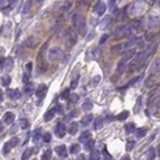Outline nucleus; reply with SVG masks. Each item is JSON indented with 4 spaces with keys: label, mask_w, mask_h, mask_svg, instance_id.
I'll list each match as a JSON object with an SVG mask.
<instances>
[{
    "label": "nucleus",
    "mask_w": 160,
    "mask_h": 160,
    "mask_svg": "<svg viewBox=\"0 0 160 160\" xmlns=\"http://www.w3.org/2000/svg\"><path fill=\"white\" fill-rule=\"evenodd\" d=\"M72 25L78 33L83 35L86 31V19L80 13H74L72 16Z\"/></svg>",
    "instance_id": "f257e3e1"
},
{
    "label": "nucleus",
    "mask_w": 160,
    "mask_h": 160,
    "mask_svg": "<svg viewBox=\"0 0 160 160\" xmlns=\"http://www.w3.org/2000/svg\"><path fill=\"white\" fill-rule=\"evenodd\" d=\"M131 32H132V29H131L130 26L128 25H123L118 27L116 30L114 31V36L116 38H123V37H127L129 36Z\"/></svg>",
    "instance_id": "f03ea898"
},
{
    "label": "nucleus",
    "mask_w": 160,
    "mask_h": 160,
    "mask_svg": "<svg viewBox=\"0 0 160 160\" xmlns=\"http://www.w3.org/2000/svg\"><path fill=\"white\" fill-rule=\"evenodd\" d=\"M62 55H63V51H62L61 48L59 47H53L49 50V59L51 61H57V60H60L62 58Z\"/></svg>",
    "instance_id": "7ed1b4c3"
},
{
    "label": "nucleus",
    "mask_w": 160,
    "mask_h": 160,
    "mask_svg": "<svg viewBox=\"0 0 160 160\" xmlns=\"http://www.w3.org/2000/svg\"><path fill=\"white\" fill-rule=\"evenodd\" d=\"M18 143H19V139H18L17 137H13V138H11L9 141H7V142L4 144L3 149H2L3 153H4V154L9 153V152L11 151V149H12V148L16 147Z\"/></svg>",
    "instance_id": "20e7f679"
},
{
    "label": "nucleus",
    "mask_w": 160,
    "mask_h": 160,
    "mask_svg": "<svg viewBox=\"0 0 160 160\" xmlns=\"http://www.w3.org/2000/svg\"><path fill=\"white\" fill-rule=\"evenodd\" d=\"M66 39H67V41L69 42V44H70L71 46L75 45L76 42H77V34H76L75 30L72 29L71 27H69V28L67 29Z\"/></svg>",
    "instance_id": "39448f33"
},
{
    "label": "nucleus",
    "mask_w": 160,
    "mask_h": 160,
    "mask_svg": "<svg viewBox=\"0 0 160 160\" xmlns=\"http://www.w3.org/2000/svg\"><path fill=\"white\" fill-rule=\"evenodd\" d=\"M55 134L58 138H63L65 134H66V126L64 123L59 122L57 126L55 127Z\"/></svg>",
    "instance_id": "423d86ee"
},
{
    "label": "nucleus",
    "mask_w": 160,
    "mask_h": 160,
    "mask_svg": "<svg viewBox=\"0 0 160 160\" xmlns=\"http://www.w3.org/2000/svg\"><path fill=\"white\" fill-rule=\"evenodd\" d=\"M106 11V5L105 3H103L102 1H98L94 6V12L96 13L99 16H102V15L105 13Z\"/></svg>",
    "instance_id": "0eeeda50"
},
{
    "label": "nucleus",
    "mask_w": 160,
    "mask_h": 160,
    "mask_svg": "<svg viewBox=\"0 0 160 160\" xmlns=\"http://www.w3.org/2000/svg\"><path fill=\"white\" fill-rule=\"evenodd\" d=\"M148 27L152 28V29H155L159 26V17L157 15H150L148 18V21H147Z\"/></svg>",
    "instance_id": "6e6552de"
},
{
    "label": "nucleus",
    "mask_w": 160,
    "mask_h": 160,
    "mask_svg": "<svg viewBox=\"0 0 160 160\" xmlns=\"http://www.w3.org/2000/svg\"><path fill=\"white\" fill-rule=\"evenodd\" d=\"M6 93L11 100H17L21 97V92L18 89H7Z\"/></svg>",
    "instance_id": "1a4fd4ad"
},
{
    "label": "nucleus",
    "mask_w": 160,
    "mask_h": 160,
    "mask_svg": "<svg viewBox=\"0 0 160 160\" xmlns=\"http://www.w3.org/2000/svg\"><path fill=\"white\" fill-rule=\"evenodd\" d=\"M48 46H49V42H48V41H46V42L40 47V50H39L38 56H37V60H38V61H40V60H43L47 50H48Z\"/></svg>",
    "instance_id": "9d476101"
},
{
    "label": "nucleus",
    "mask_w": 160,
    "mask_h": 160,
    "mask_svg": "<svg viewBox=\"0 0 160 160\" xmlns=\"http://www.w3.org/2000/svg\"><path fill=\"white\" fill-rule=\"evenodd\" d=\"M46 92H47V86L45 84H41L39 85V87L36 90V96L38 98H43L46 95Z\"/></svg>",
    "instance_id": "9b49d317"
},
{
    "label": "nucleus",
    "mask_w": 160,
    "mask_h": 160,
    "mask_svg": "<svg viewBox=\"0 0 160 160\" xmlns=\"http://www.w3.org/2000/svg\"><path fill=\"white\" fill-rule=\"evenodd\" d=\"M125 48H126L125 43L117 44V45H114L111 48V52H112V53H115V54H120V53H122V52L125 50Z\"/></svg>",
    "instance_id": "f8f14e48"
},
{
    "label": "nucleus",
    "mask_w": 160,
    "mask_h": 160,
    "mask_svg": "<svg viewBox=\"0 0 160 160\" xmlns=\"http://www.w3.org/2000/svg\"><path fill=\"white\" fill-rule=\"evenodd\" d=\"M136 53V49L135 48H131V49H128V50L125 52L124 54H123V57L121 60H124V61H127L128 60H130L131 58H132L133 56L135 55Z\"/></svg>",
    "instance_id": "ddd939ff"
},
{
    "label": "nucleus",
    "mask_w": 160,
    "mask_h": 160,
    "mask_svg": "<svg viewBox=\"0 0 160 160\" xmlns=\"http://www.w3.org/2000/svg\"><path fill=\"white\" fill-rule=\"evenodd\" d=\"M24 45H25V47H27V48L33 49V48H35L36 45H37V40H36L34 37H29L25 40Z\"/></svg>",
    "instance_id": "4468645a"
},
{
    "label": "nucleus",
    "mask_w": 160,
    "mask_h": 160,
    "mask_svg": "<svg viewBox=\"0 0 160 160\" xmlns=\"http://www.w3.org/2000/svg\"><path fill=\"white\" fill-rule=\"evenodd\" d=\"M55 151L60 157H67V148L65 145H59L55 147Z\"/></svg>",
    "instance_id": "2eb2a0df"
},
{
    "label": "nucleus",
    "mask_w": 160,
    "mask_h": 160,
    "mask_svg": "<svg viewBox=\"0 0 160 160\" xmlns=\"http://www.w3.org/2000/svg\"><path fill=\"white\" fill-rule=\"evenodd\" d=\"M47 69H48V64H47V62L44 61V60H40V62H39L37 66V72L39 74H42V73L47 71Z\"/></svg>",
    "instance_id": "dca6fc26"
},
{
    "label": "nucleus",
    "mask_w": 160,
    "mask_h": 160,
    "mask_svg": "<svg viewBox=\"0 0 160 160\" xmlns=\"http://www.w3.org/2000/svg\"><path fill=\"white\" fill-rule=\"evenodd\" d=\"M15 120V115L12 113V112H7V113L4 114L3 116V121L6 123V124H12L13 121Z\"/></svg>",
    "instance_id": "f3484780"
},
{
    "label": "nucleus",
    "mask_w": 160,
    "mask_h": 160,
    "mask_svg": "<svg viewBox=\"0 0 160 160\" xmlns=\"http://www.w3.org/2000/svg\"><path fill=\"white\" fill-rule=\"evenodd\" d=\"M13 66H14V61H13L12 57H8L7 59H5V62H4V67H5V70L7 72H10L12 70Z\"/></svg>",
    "instance_id": "a211bd4d"
},
{
    "label": "nucleus",
    "mask_w": 160,
    "mask_h": 160,
    "mask_svg": "<svg viewBox=\"0 0 160 160\" xmlns=\"http://www.w3.org/2000/svg\"><path fill=\"white\" fill-rule=\"evenodd\" d=\"M90 137H91L90 131H83L79 136V141L81 143H84L88 140V139H90Z\"/></svg>",
    "instance_id": "6ab92c4d"
},
{
    "label": "nucleus",
    "mask_w": 160,
    "mask_h": 160,
    "mask_svg": "<svg viewBox=\"0 0 160 160\" xmlns=\"http://www.w3.org/2000/svg\"><path fill=\"white\" fill-rule=\"evenodd\" d=\"M92 120H93V115L92 114H87L82 118V120H81V124H82L83 126H88Z\"/></svg>",
    "instance_id": "aec40b11"
},
{
    "label": "nucleus",
    "mask_w": 160,
    "mask_h": 160,
    "mask_svg": "<svg viewBox=\"0 0 160 160\" xmlns=\"http://www.w3.org/2000/svg\"><path fill=\"white\" fill-rule=\"evenodd\" d=\"M92 108H93V104H92V102H91V100L90 99H86L82 104V109L84 110V111L88 112Z\"/></svg>",
    "instance_id": "412c9836"
},
{
    "label": "nucleus",
    "mask_w": 160,
    "mask_h": 160,
    "mask_svg": "<svg viewBox=\"0 0 160 160\" xmlns=\"http://www.w3.org/2000/svg\"><path fill=\"white\" fill-rule=\"evenodd\" d=\"M24 93L25 94H27V95H29V94H31L33 92V90H34V84L33 83H31V82H27V83H25V86H24Z\"/></svg>",
    "instance_id": "4be33fe9"
},
{
    "label": "nucleus",
    "mask_w": 160,
    "mask_h": 160,
    "mask_svg": "<svg viewBox=\"0 0 160 160\" xmlns=\"http://www.w3.org/2000/svg\"><path fill=\"white\" fill-rule=\"evenodd\" d=\"M32 8V0H26V2L23 5V9H22V12L26 14L30 11V9Z\"/></svg>",
    "instance_id": "5701e85b"
},
{
    "label": "nucleus",
    "mask_w": 160,
    "mask_h": 160,
    "mask_svg": "<svg viewBox=\"0 0 160 160\" xmlns=\"http://www.w3.org/2000/svg\"><path fill=\"white\" fill-rule=\"evenodd\" d=\"M146 133H147V129L144 127H141V128H138V129H136L135 131V134H136V137L137 138H142L144 136L146 135Z\"/></svg>",
    "instance_id": "b1692460"
},
{
    "label": "nucleus",
    "mask_w": 160,
    "mask_h": 160,
    "mask_svg": "<svg viewBox=\"0 0 160 160\" xmlns=\"http://www.w3.org/2000/svg\"><path fill=\"white\" fill-rule=\"evenodd\" d=\"M54 116H55V109H50L44 115V120L45 121H50V120L53 119Z\"/></svg>",
    "instance_id": "393cba45"
},
{
    "label": "nucleus",
    "mask_w": 160,
    "mask_h": 160,
    "mask_svg": "<svg viewBox=\"0 0 160 160\" xmlns=\"http://www.w3.org/2000/svg\"><path fill=\"white\" fill-rule=\"evenodd\" d=\"M102 126H103V119H102V117H97L94 121V129L99 130L101 129Z\"/></svg>",
    "instance_id": "a878e982"
},
{
    "label": "nucleus",
    "mask_w": 160,
    "mask_h": 160,
    "mask_svg": "<svg viewBox=\"0 0 160 160\" xmlns=\"http://www.w3.org/2000/svg\"><path fill=\"white\" fill-rule=\"evenodd\" d=\"M77 131H78V124L76 122H72L71 124H70L69 128H68V132L71 135H74L77 133Z\"/></svg>",
    "instance_id": "bb28decb"
},
{
    "label": "nucleus",
    "mask_w": 160,
    "mask_h": 160,
    "mask_svg": "<svg viewBox=\"0 0 160 160\" xmlns=\"http://www.w3.org/2000/svg\"><path fill=\"white\" fill-rule=\"evenodd\" d=\"M129 116V111H127V110H124V111L120 112L119 114L116 116V120L118 121H123V120H125L126 118Z\"/></svg>",
    "instance_id": "cd10ccee"
},
{
    "label": "nucleus",
    "mask_w": 160,
    "mask_h": 160,
    "mask_svg": "<svg viewBox=\"0 0 160 160\" xmlns=\"http://www.w3.org/2000/svg\"><path fill=\"white\" fill-rule=\"evenodd\" d=\"M154 158H155V149L153 147H150L146 152V159L153 160Z\"/></svg>",
    "instance_id": "c85d7f7f"
},
{
    "label": "nucleus",
    "mask_w": 160,
    "mask_h": 160,
    "mask_svg": "<svg viewBox=\"0 0 160 160\" xmlns=\"http://www.w3.org/2000/svg\"><path fill=\"white\" fill-rule=\"evenodd\" d=\"M127 68V61H124V60H121V61L118 63L117 66V71L119 73H122L125 69Z\"/></svg>",
    "instance_id": "c756f323"
},
{
    "label": "nucleus",
    "mask_w": 160,
    "mask_h": 160,
    "mask_svg": "<svg viewBox=\"0 0 160 160\" xmlns=\"http://www.w3.org/2000/svg\"><path fill=\"white\" fill-rule=\"evenodd\" d=\"M141 107H142V97H138V99L136 100V104L134 106V112L137 113V112L140 111Z\"/></svg>",
    "instance_id": "7c9ffc66"
},
{
    "label": "nucleus",
    "mask_w": 160,
    "mask_h": 160,
    "mask_svg": "<svg viewBox=\"0 0 160 160\" xmlns=\"http://www.w3.org/2000/svg\"><path fill=\"white\" fill-rule=\"evenodd\" d=\"M100 80H101V76L100 75L94 76V77L92 78V80H91V82H90V86H91V87H95V86H97L99 84Z\"/></svg>",
    "instance_id": "2f4dec72"
},
{
    "label": "nucleus",
    "mask_w": 160,
    "mask_h": 160,
    "mask_svg": "<svg viewBox=\"0 0 160 160\" xmlns=\"http://www.w3.org/2000/svg\"><path fill=\"white\" fill-rule=\"evenodd\" d=\"M94 145H95V141L93 139H88L85 142V149L86 150H92Z\"/></svg>",
    "instance_id": "473e14b6"
},
{
    "label": "nucleus",
    "mask_w": 160,
    "mask_h": 160,
    "mask_svg": "<svg viewBox=\"0 0 160 160\" xmlns=\"http://www.w3.org/2000/svg\"><path fill=\"white\" fill-rule=\"evenodd\" d=\"M125 131H126V133H128V134L134 132V131H135L134 123H128V124L125 125Z\"/></svg>",
    "instance_id": "72a5a7b5"
},
{
    "label": "nucleus",
    "mask_w": 160,
    "mask_h": 160,
    "mask_svg": "<svg viewBox=\"0 0 160 160\" xmlns=\"http://www.w3.org/2000/svg\"><path fill=\"white\" fill-rule=\"evenodd\" d=\"M80 145H78V144H72L70 146V153L71 154H77L78 152H80Z\"/></svg>",
    "instance_id": "f704fd0d"
},
{
    "label": "nucleus",
    "mask_w": 160,
    "mask_h": 160,
    "mask_svg": "<svg viewBox=\"0 0 160 160\" xmlns=\"http://www.w3.org/2000/svg\"><path fill=\"white\" fill-rule=\"evenodd\" d=\"M19 125L22 129H27L29 127V122H28V120L26 118H21L19 121Z\"/></svg>",
    "instance_id": "c9c22d12"
},
{
    "label": "nucleus",
    "mask_w": 160,
    "mask_h": 160,
    "mask_svg": "<svg viewBox=\"0 0 160 160\" xmlns=\"http://www.w3.org/2000/svg\"><path fill=\"white\" fill-rule=\"evenodd\" d=\"M1 82L3 86H8L10 84V82H11V77L9 75H4L1 79Z\"/></svg>",
    "instance_id": "e433bc0d"
},
{
    "label": "nucleus",
    "mask_w": 160,
    "mask_h": 160,
    "mask_svg": "<svg viewBox=\"0 0 160 160\" xmlns=\"http://www.w3.org/2000/svg\"><path fill=\"white\" fill-rule=\"evenodd\" d=\"M67 99L69 100L70 103H76V102L78 101V99H79V96H78L77 94H75V93L69 94V96L67 97Z\"/></svg>",
    "instance_id": "4c0bfd02"
},
{
    "label": "nucleus",
    "mask_w": 160,
    "mask_h": 160,
    "mask_svg": "<svg viewBox=\"0 0 160 160\" xmlns=\"http://www.w3.org/2000/svg\"><path fill=\"white\" fill-rule=\"evenodd\" d=\"M40 137H41V133H40V130H36L35 132L33 133V136H32V141L34 143H37L39 140H40Z\"/></svg>",
    "instance_id": "58836bf2"
},
{
    "label": "nucleus",
    "mask_w": 160,
    "mask_h": 160,
    "mask_svg": "<svg viewBox=\"0 0 160 160\" xmlns=\"http://www.w3.org/2000/svg\"><path fill=\"white\" fill-rule=\"evenodd\" d=\"M89 158L92 159V160L99 159V158H100V152H99L98 150H93L90 153V156H89Z\"/></svg>",
    "instance_id": "ea45409f"
},
{
    "label": "nucleus",
    "mask_w": 160,
    "mask_h": 160,
    "mask_svg": "<svg viewBox=\"0 0 160 160\" xmlns=\"http://www.w3.org/2000/svg\"><path fill=\"white\" fill-rule=\"evenodd\" d=\"M32 152H33V150L31 148L27 149V150H25L24 153L22 154V160H26V159L30 158V156L32 155Z\"/></svg>",
    "instance_id": "a19ab883"
},
{
    "label": "nucleus",
    "mask_w": 160,
    "mask_h": 160,
    "mask_svg": "<svg viewBox=\"0 0 160 160\" xmlns=\"http://www.w3.org/2000/svg\"><path fill=\"white\" fill-rule=\"evenodd\" d=\"M51 156H52L51 149H47V150L43 153V155H42V157H41V158H42L43 160H48V159L51 158Z\"/></svg>",
    "instance_id": "79ce46f5"
},
{
    "label": "nucleus",
    "mask_w": 160,
    "mask_h": 160,
    "mask_svg": "<svg viewBox=\"0 0 160 160\" xmlns=\"http://www.w3.org/2000/svg\"><path fill=\"white\" fill-rule=\"evenodd\" d=\"M29 79H30V72H28L26 70V72L23 73V77H22V81L23 83H27L29 82Z\"/></svg>",
    "instance_id": "37998d69"
},
{
    "label": "nucleus",
    "mask_w": 160,
    "mask_h": 160,
    "mask_svg": "<svg viewBox=\"0 0 160 160\" xmlns=\"http://www.w3.org/2000/svg\"><path fill=\"white\" fill-rule=\"evenodd\" d=\"M78 79H79V75H77L75 78H73L72 81H71V84H70V87L72 89H75L77 87V84H78Z\"/></svg>",
    "instance_id": "c03bdc74"
},
{
    "label": "nucleus",
    "mask_w": 160,
    "mask_h": 160,
    "mask_svg": "<svg viewBox=\"0 0 160 160\" xmlns=\"http://www.w3.org/2000/svg\"><path fill=\"white\" fill-rule=\"evenodd\" d=\"M134 145H135V142L133 140L128 141V142L126 143V150L127 151H131L133 149V147H134Z\"/></svg>",
    "instance_id": "a18cd8bd"
},
{
    "label": "nucleus",
    "mask_w": 160,
    "mask_h": 160,
    "mask_svg": "<svg viewBox=\"0 0 160 160\" xmlns=\"http://www.w3.org/2000/svg\"><path fill=\"white\" fill-rule=\"evenodd\" d=\"M42 137H43L44 142L48 143V142H50V141H51V134H50L49 132H46L45 134L42 136Z\"/></svg>",
    "instance_id": "49530a36"
},
{
    "label": "nucleus",
    "mask_w": 160,
    "mask_h": 160,
    "mask_svg": "<svg viewBox=\"0 0 160 160\" xmlns=\"http://www.w3.org/2000/svg\"><path fill=\"white\" fill-rule=\"evenodd\" d=\"M70 7H71V3H70L69 1H66V2H65V3L61 6V10H62V11H67V10L69 9Z\"/></svg>",
    "instance_id": "de8ad7c7"
},
{
    "label": "nucleus",
    "mask_w": 160,
    "mask_h": 160,
    "mask_svg": "<svg viewBox=\"0 0 160 160\" xmlns=\"http://www.w3.org/2000/svg\"><path fill=\"white\" fill-rule=\"evenodd\" d=\"M69 94H70V92H69V89H65V90L62 92V94H61V98L62 99H67V97L69 96Z\"/></svg>",
    "instance_id": "09e8293b"
},
{
    "label": "nucleus",
    "mask_w": 160,
    "mask_h": 160,
    "mask_svg": "<svg viewBox=\"0 0 160 160\" xmlns=\"http://www.w3.org/2000/svg\"><path fill=\"white\" fill-rule=\"evenodd\" d=\"M109 22H110V17H109V16H106V17H105V20H103V21L101 22L102 24H103V25H101V27H102V28L106 27V26L108 25Z\"/></svg>",
    "instance_id": "8fccbe9b"
},
{
    "label": "nucleus",
    "mask_w": 160,
    "mask_h": 160,
    "mask_svg": "<svg viewBox=\"0 0 160 160\" xmlns=\"http://www.w3.org/2000/svg\"><path fill=\"white\" fill-rule=\"evenodd\" d=\"M107 38H108V35H107V34H104V35H102L101 38H100V41H99V44H103L107 40Z\"/></svg>",
    "instance_id": "3c124183"
},
{
    "label": "nucleus",
    "mask_w": 160,
    "mask_h": 160,
    "mask_svg": "<svg viewBox=\"0 0 160 160\" xmlns=\"http://www.w3.org/2000/svg\"><path fill=\"white\" fill-rule=\"evenodd\" d=\"M26 70H27L28 72L32 71V62H28V63L26 64Z\"/></svg>",
    "instance_id": "603ef678"
},
{
    "label": "nucleus",
    "mask_w": 160,
    "mask_h": 160,
    "mask_svg": "<svg viewBox=\"0 0 160 160\" xmlns=\"http://www.w3.org/2000/svg\"><path fill=\"white\" fill-rule=\"evenodd\" d=\"M16 2H17V0H8V4L11 8L12 7H14V5L16 4Z\"/></svg>",
    "instance_id": "864d4df0"
},
{
    "label": "nucleus",
    "mask_w": 160,
    "mask_h": 160,
    "mask_svg": "<svg viewBox=\"0 0 160 160\" xmlns=\"http://www.w3.org/2000/svg\"><path fill=\"white\" fill-rule=\"evenodd\" d=\"M4 62H5V59L3 57H0V69L4 67Z\"/></svg>",
    "instance_id": "5fc2aeb1"
},
{
    "label": "nucleus",
    "mask_w": 160,
    "mask_h": 160,
    "mask_svg": "<svg viewBox=\"0 0 160 160\" xmlns=\"http://www.w3.org/2000/svg\"><path fill=\"white\" fill-rule=\"evenodd\" d=\"M55 111H58V113L59 114H62V113H63V110H62V107H61V105H58V106H57L56 107V109H55Z\"/></svg>",
    "instance_id": "6e6d98bb"
},
{
    "label": "nucleus",
    "mask_w": 160,
    "mask_h": 160,
    "mask_svg": "<svg viewBox=\"0 0 160 160\" xmlns=\"http://www.w3.org/2000/svg\"><path fill=\"white\" fill-rule=\"evenodd\" d=\"M6 3H7V0H0V8L4 7Z\"/></svg>",
    "instance_id": "4d7b16f0"
},
{
    "label": "nucleus",
    "mask_w": 160,
    "mask_h": 160,
    "mask_svg": "<svg viewBox=\"0 0 160 160\" xmlns=\"http://www.w3.org/2000/svg\"><path fill=\"white\" fill-rule=\"evenodd\" d=\"M3 101V92H2V90L0 89V102Z\"/></svg>",
    "instance_id": "13d9d810"
},
{
    "label": "nucleus",
    "mask_w": 160,
    "mask_h": 160,
    "mask_svg": "<svg viewBox=\"0 0 160 160\" xmlns=\"http://www.w3.org/2000/svg\"><path fill=\"white\" fill-rule=\"evenodd\" d=\"M2 130H3V125H2V123L0 122V132H1Z\"/></svg>",
    "instance_id": "bf43d9fd"
},
{
    "label": "nucleus",
    "mask_w": 160,
    "mask_h": 160,
    "mask_svg": "<svg viewBox=\"0 0 160 160\" xmlns=\"http://www.w3.org/2000/svg\"><path fill=\"white\" fill-rule=\"evenodd\" d=\"M41 1H43V0H38V2H41Z\"/></svg>",
    "instance_id": "052dcab7"
}]
</instances>
